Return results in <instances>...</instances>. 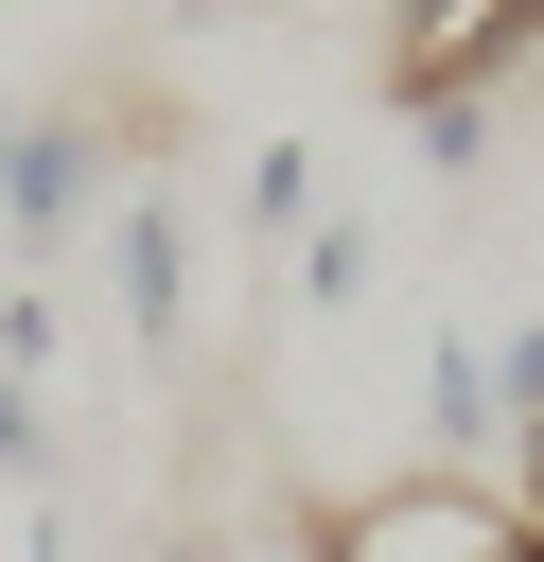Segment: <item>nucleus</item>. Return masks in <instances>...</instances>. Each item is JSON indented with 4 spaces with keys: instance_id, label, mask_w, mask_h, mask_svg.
<instances>
[{
    "instance_id": "0eeeda50",
    "label": "nucleus",
    "mask_w": 544,
    "mask_h": 562,
    "mask_svg": "<svg viewBox=\"0 0 544 562\" xmlns=\"http://www.w3.org/2000/svg\"><path fill=\"white\" fill-rule=\"evenodd\" d=\"M53 334H70V316H53V281H0V369H18V386L53 369Z\"/></svg>"
},
{
    "instance_id": "1a4fd4ad",
    "label": "nucleus",
    "mask_w": 544,
    "mask_h": 562,
    "mask_svg": "<svg viewBox=\"0 0 544 562\" xmlns=\"http://www.w3.org/2000/svg\"><path fill=\"white\" fill-rule=\"evenodd\" d=\"M456 18H474V0H404V18H386V70H404V53H439Z\"/></svg>"
},
{
    "instance_id": "20e7f679",
    "label": "nucleus",
    "mask_w": 544,
    "mask_h": 562,
    "mask_svg": "<svg viewBox=\"0 0 544 562\" xmlns=\"http://www.w3.org/2000/svg\"><path fill=\"white\" fill-rule=\"evenodd\" d=\"M421 439H439V474H491V457H509V422H491V334H474V316L421 334Z\"/></svg>"
},
{
    "instance_id": "9b49d317",
    "label": "nucleus",
    "mask_w": 544,
    "mask_h": 562,
    "mask_svg": "<svg viewBox=\"0 0 544 562\" xmlns=\"http://www.w3.org/2000/svg\"><path fill=\"white\" fill-rule=\"evenodd\" d=\"M211 562H228V544H211ZM263 562H298V544H263Z\"/></svg>"
},
{
    "instance_id": "423d86ee",
    "label": "nucleus",
    "mask_w": 544,
    "mask_h": 562,
    "mask_svg": "<svg viewBox=\"0 0 544 562\" xmlns=\"http://www.w3.org/2000/svg\"><path fill=\"white\" fill-rule=\"evenodd\" d=\"M351 299H369V228L316 211V228H298V316H351Z\"/></svg>"
},
{
    "instance_id": "7ed1b4c3",
    "label": "nucleus",
    "mask_w": 544,
    "mask_h": 562,
    "mask_svg": "<svg viewBox=\"0 0 544 562\" xmlns=\"http://www.w3.org/2000/svg\"><path fill=\"white\" fill-rule=\"evenodd\" d=\"M105 316H123L140 351L193 334V211H175V176H123V193H105Z\"/></svg>"
},
{
    "instance_id": "9d476101",
    "label": "nucleus",
    "mask_w": 544,
    "mask_h": 562,
    "mask_svg": "<svg viewBox=\"0 0 544 562\" xmlns=\"http://www.w3.org/2000/svg\"><path fill=\"white\" fill-rule=\"evenodd\" d=\"M0 562H70V509H53V492H35V527H18V544H0Z\"/></svg>"
},
{
    "instance_id": "f257e3e1",
    "label": "nucleus",
    "mask_w": 544,
    "mask_h": 562,
    "mask_svg": "<svg viewBox=\"0 0 544 562\" xmlns=\"http://www.w3.org/2000/svg\"><path fill=\"white\" fill-rule=\"evenodd\" d=\"M298 562H544V527H526L491 474H386V492L316 509Z\"/></svg>"
},
{
    "instance_id": "6e6552de",
    "label": "nucleus",
    "mask_w": 544,
    "mask_h": 562,
    "mask_svg": "<svg viewBox=\"0 0 544 562\" xmlns=\"http://www.w3.org/2000/svg\"><path fill=\"white\" fill-rule=\"evenodd\" d=\"M0 474H18V492H53V404H35L18 369H0Z\"/></svg>"
},
{
    "instance_id": "f8f14e48",
    "label": "nucleus",
    "mask_w": 544,
    "mask_h": 562,
    "mask_svg": "<svg viewBox=\"0 0 544 562\" xmlns=\"http://www.w3.org/2000/svg\"><path fill=\"white\" fill-rule=\"evenodd\" d=\"M0 123H18V105H0Z\"/></svg>"
},
{
    "instance_id": "f03ea898",
    "label": "nucleus",
    "mask_w": 544,
    "mask_h": 562,
    "mask_svg": "<svg viewBox=\"0 0 544 562\" xmlns=\"http://www.w3.org/2000/svg\"><path fill=\"white\" fill-rule=\"evenodd\" d=\"M105 193H123V176H105V123H88V105H18V123H0V263H53Z\"/></svg>"
},
{
    "instance_id": "39448f33",
    "label": "nucleus",
    "mask_w": 544,
    "mask_h": 562,
    "mask_svg": "<svg viewBox=\"0 0 544 562\" xmlns=\"http://www.w3.org/2000/svg\"><path fill=\"white\" fill-rule=\"evenodd\" d=\"M246 228H316V140H246Z\"/></svg>"
}]
</instances>
